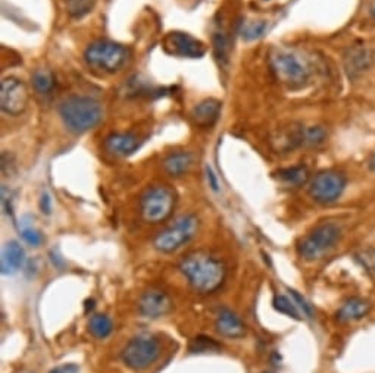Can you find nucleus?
<instances>
[{"label": "nucleus", "instance_id": "f257e3e1", "mask_svg": "<svg viewBox=\"0 0 375 373\" xmlns=\"http://www.w3.org/2000/svg\"><path fill=\"white\" fill-rule=\"evenodd\" d=\"M180 272L200 294L218 291L227 277V269L221 259L206 251H193L180 262Z\"/></svg>", "mask_w": 375, "mask_h": 373}, {"label": "nucleus", "instance_id": "2f4dec72", "mask_svg": "<svg viewBox=\"0 0 375 373\" xmlns=\"http://www.w3.org/2000/svg\"><path fill=\"white\" fill-rule=\"evenodd\" d=\"M40 211L45 215H50L52 213V199L47 191H45L41 194L40 199Z\"/></svg>", "mask_w": 375, "mask_h": 373}, {"label": "nucleus", "instance_id": "9d476101", "mask_svg": "<svg viewBox=\"0 0 375 373\" xmlns=\"http://www.w3.org/2000/svg\"><path fill=\"white\" fill-rule=\"evenodd\" d=\"M28 98L30 93L25 83L15 76H6L0 83V107L6 115H23L28 106Z\"/></svg>", "mask_w": 375, "mask_h": 373}, {"label": "nucleus", "instance_id": "9b49d317", "mask_svg": "<svg viewBox=\"0 0 375 373\" xmlns=\"http://www.w3.org/2000/svg\"><path fill=\"white\" fill-rule=\"evenodd\" d=\"M164 49L173 56L189 59H199L206 53V47L200 40L181 31L169 32L164 39Z\"/></svg>", "mask_w": 375, "mask_h": 373}, {"label": "nucleus", "instance_id": "39448f33", "mask_svg": "<svg viewBox=\"0 0 375 373\" xmlns=\"http://www.w3.org/2000/svg\"><path fill=\"white\" fill-rule=\"evenodd\" d=\"M177 195L167 185H155L144 191L140 200V212L147 224H160L173 215Z\"/></svg>", "mask_w": 375, "mask_h": 373}, {"label": "nucleus", "instance_id": "6e6552de", "mask_svg": "<svg viewBox=\"0 0 375 373\" xmlns=\"http://www.w3.org/2000/svg\"><path fill=\"white\" fill-rule=\"evenodd\" d=\"M160 354V343L152 335L134 337L122 350V361L133 370H144L153 365Z\"/></svg>", "mask_w": 375, "mask_h": 373}, {"label": "nucleus", "instance_id": "1a4fd4ad", "mask_svg": "<svg viewBox=\"0 0 375 373\" xmlns=\"http://www.w3.org/2000/svg\"><path fill=\"white\" fill-rule=\"evenodd\" d=\"M346 177L336 171H323L309 185V194L321 204H330L339 200L346 189Z\"/></svg>", "mask_w": 375, "mask_h": 373}, {"label": "nucleus", "instance_id": "a211bd4d", "mask_svg": "<svg viewBox=\"0 0 375 373\" xmlns=\"http://www.w3.org/2000/svg\"><path fill=\"white\" fill-rule=\"evenodd\" d=\"M369 310H371L369 301L353 297V299H349L347 301L343 303V306L336 313V319L339 322L359 321V319H362V317H365L369 313Z\"/></svg>", "mask_w": 375, "mask_h": 373}, {"label": "nucleus", "instance_id": "c9c22d12", "mask_svg": "<svg viewBox=\"0 0 375 373\" xmlns=\"http://www.w3.org/2000/svg\"><path fill=\"white\" fill-rule=\"evenodd\" d=\"M371 15L375 18V2H374V5H372V8H371Z\"/></svg>", "mask_w": 375, "mask_h": 373}, {"label": "nucleus", "instance_id": "a878e982", "mask_svg": "<svg viewBox=\"0 0 375 373\" xmlns=\"http://www.w3.org/2000/svg\"><path fill=\"white\" fill-rule=\"evenodd\" d=\"M272 306L274 309L277 312H280L288 317H293V319L296 321H300L302 317H300V313L297 310V307L294 304V301H292L288 297H286V295H275L274 300H272Z\"/></svg>", "mask_w": 375, "mask_h": 373}, {"label": "nucleus", "instance_id": "412c9836", "mask_svg": "<svg viewBox=\"0 0 375 373\" xmlns=\"http://www.w3.org/2000/svg\"><path fill=\"white\" fill-rule=\"evenodd\" d=\"M213 53L219 62V65H227L230 61V39L224 30H218L213 32Z\"/></svg>", "mask_w": 375, "mask_h": 373}, {"label": "nucleus", "instance_id": "2eb2a0df", "mask_svg": "<svg viewBox=\"0 0 375 373\" xmlns=\"http://www.w3.org/2000/svg\"><path fill=\"white\" fill-rule=\"evenodd\" d=\"M222 103L215 100V98H206L195 106L191 112V118L195 124L200 128H212L217 124L221 115Z\"/></svg>", "mask_w": 375, "mask_h": 373}, {"label": "nucleus", "instance_id": "aec40b11", "mask_svg": "<svg viewBox=\"0 0 375 373\" xmlns=\"http://www.w3.org/2000/svg\"><path fill=\"white\" fill-rule=\"evenodd\" d=\"M278 178L290 186H302L309 180V171L305 167H292L278 171Z\"/></svg>", "mask_w": 375, "mask_h": 373}, {"label": "nucleus", "instance_id": "0eeeda50", "mask_svg": "<svg viewBox=\"0 0 375 373\" xmlns=\"http://www.w3.org/2000/svg\"><path fill=\"white\" fill-rule=\"evenodd\" d=\"M197 231L199 217L196 215H186L180 217L174 225L159 233L153 241V246L160 253H173L195 238Z\"/></svg>", "mask_w": 375, "mask_h": 373}, {"label": "nucleus", "instance_id": "cd10ccee", "mask_svg": "<svg viewBox=\"0 0 375 373\" xmlns=\"http://www.w3.org/2000/svg\"><path fill=\"white\" fill-rule=\"evenodd\" d=\"M327 138V133L323 127H305L303 129V146L305 147H318L323 145Z\"/></svg>", "mask_w": 375, "mask_h": 373}, {"label": "nucleus", "instance_id": "7c9ffc66", "mask_svg": "<svg viewBox=\"0 0 375 373\" xmlns=\"http://www.w3.org/2000/svg\"><path fill=\"white\" fill-rule=\"evenodd\" d=\"M290 294H292V299H293V301H294V304H297L299 306V309L300 310H302L303 312V315L306 316V317H309V319H310V317H312L314 316V310H312V306H310L303 297H302V295H300L297 291H294V290H290Z\"/></svg>", "mask_w": 375, "mask_h": 373}, {"label": "nucleus", "instance_id": "dca6fc26", "mask_svg": "<svg viewBox=\"0 0 375 373\" xmlns=\"http://www.w3.org/2000/svg\"><path fill=\"white\" fill-rule=\"evenodd\" d=\"M217 331L225 338H242L246 335V325L230 309H221L217 315Z\"/></svg>", "mask_w": 375, "mask_h": 373}, {"label": "nucleus", "instance_id": "bb28decb", "mask_svg": "<svg viewBox=\"0 0 375 373\" xmlns=\"http://www.w3.org/2000/svg\"><path fill=\"white\" fill-rule=\"evenodd\" d=\"M265 31H266L265 21H252V23H243L240 28V36L246 41H252L256 39H261Z\"/></svg>", "mask_w": 375, "mask_h": 373}, {"label": "nucleus", "instance_id": "473e14b6", "mask_svg": "<svg viewBox=\"0 0 375 373\" xmlns=\"http://www.w3.org/2000/svg\"><path fill=\"white\" fill-rule=\"evenodd\" d=\"M49 373H80V367L75 363H65L52 369Z\"/></svg>", "mask_w": 375, "mask_h": 373}, {"label": "nucleus", "instance_id": "20e7f679", "mask_svg": "<svg viewBox=\"0 0 375 373\" xmlns=\"http://www.w3.org/2000/svg\"><path fill=\"white\" fill-rule=\"evenodd\" d=\"M270 62L277 80L288 85L290 89H300L309 81L310 71L306 62L290 50H274Z\"/></svg>", "mask_w": 375, "mask_h": 373}, {"label": "nucleus", "instance_id": "423d86ee", "mask_svg": "<svg viewBox=\"0 0 375 373\" xmlns=\"http://www.w3.org/2000/svg\"><path fill=\"white\" fill-rule=\"evenodd\" d=\"M341 238V229L336 224H323L312 229L297 246L302 259L314 262L324 257L331 248H334Z\"/></svg>", "mask_w": 375, "mask_h": 373}, {"label": "nucleus", "instance_id": "f03ea898", "mask_svg": "<svg viewBox=\"0 0 375 373\" xmlns=\"http://www.w3.org/2000/svg\"><path fill=\"white\" fill-rule=\"evenodd\" d=\"M59 115L68 131L74 134H84L102 122L103 107L96 98L72 96L61 103Z\"/></svg>", "mask_w": 375, "mask_h": 373}, {"label": "nucleus", "instance_id": "393cba45", "mask_svg": "<svg viewBox=\"0 0 375 373\" xmlns=\"http://www.w3.org/2000/svg\"><path fill=\"white\" fill-rule=\"evenodd\" d=\"M221 350V344L217 343L213 338H209V337H205V335H200V337H196L193 341L190 343V351L191 353H215V351H219Z\"/></svg>", "mask_w": 375, "mask_h": 373}, {"label": "nucleus", "instance_id": "f8f14e48", "mask_svg": "<svg viewBox=\"0 0 375 373\" xmlns=\"http://www.w3.org/2000/svg\"><path fill=\"white\" fill-rule=\"evenodd\" d=\"M345 70L350 80H356L369 71L375 61V53L371 47L363 45L350 46L345 53Z\"/></svg>", "mask_w": 375, "mask_h": 373}, {"label": "nucleus", "instance_id": "ddd939ff", "mask_svg": "<svg viewBox=\"0 0 375 373\" xmlns=\"http://www.w3.org/2000/svg\"><path fill=\"white\" fill-rule=\"evenodd\" d=\"M173 310V300L165 291L149 290L138 300V312L149 319H159Z\"/></svg>", "mask_w": 375, "mask_h": 373}, {"label": "nucleus", "instance_id": "72a5a7b5", "mask_svg": "<svg viewBox=\"0 0 375 373\" xmlns=\"http://www.w3.org/2000/svg\"><path fill=\"white\" fill-rule=\"evenodd\" d=\"M206 177H208V182H209V186L212 189V191H219V184H218V178L215 172H213V169L209 167H206Z\"/></svg>", "mask_w": 375, "mask_h": 373}, {"label": "nucleus", "instance_id": "c756f323", "mask_svg": "<svg viewBox=\"0 0 375 373\" xmlns=\"http://www.w3.org/2000/svg\"><path fill=\"white\" fill-rule=\"evenodd\" d=\"M362 268L371 275H375V250H363L358 256Z\"/></svg>", "mask_w": 375, "mask_h": 373}, {"label": "nucleus", "instance_id": "b1692460", "mask_svg": "<svg viewBox=\"0 0 375 373\" xmlns=\"http://www.w3.org/2000/svg\"><path fill=\"white\" fill-rule=\"evenodd\" d=\"M94 3L96 0H67V12L74 19H81L92 12Z\"/></svg>", "mask_w": 375, "mask_h": 373}, {"label": "nucleus", "instance_id": "c85d7f7f", "mask_svg": "<svg viewBox=\"0 0 375 373\" xmlns=\"http://www.w3.org/2000/svg\"><path fill=\"white\" fill-rule=\"evenodd\" d=\"M21 235H23L25 243L31 247H39L45 241V237L33 225H24L23 229H21Z\"/></svg>", "mask_w": 375, "mask_h": 373}, {"label": "nucleus", "instance_id": "6ab92c4d", "mask_svg": "<svg viewBox=\"0 0 375 373\" xmlns=\"http://www.w3.org/2000/svg\"><path fill=\"white\" fill-rule=\"evenodd\" d=\"M193 163V155L189 151H175L168 155L164 162L162 167L164 171L169 175V177L180 178L190 169Z\"/></svg>", "mask_w": 375, "mask_h": 373}, {"label": "nucleus", "instance_id": "f3484780", "mask_svg": "<svg viewBox=\"0 0 375 373\" xmlns=\"http://www.w3.org/2000/svg\"><path fill=\"white\" fill-rule=\"evenodd\" d=\"M25 262V251L19 246L18 241H9L5 244L2 250V268L3 275H14L21 268H23Z\"/></svg>", "mask_w": 375, "mask_h": 373}, {"label": "nucleus", "instance_id": "7ed1b4c3", "mask_svg": "<svg viewBox=\"0 0 375 373\" xmlns=\"http://www.w3.org/2000/svg\"><path fill=\"white\" fill-rule=\"evenodd\" d=\"M130 49L112 41H96L85 49L84 61L93 70L114 74L130 59Z\"/></svg>", "mask_w": 375, "mask_h": 373}, {"label": "nucleus", "instance_id": "4be33fe9", "mask_svg": "<svg viewBox=\"0 0 375 373\" xmlns=\"http://www.w3.org/2000/svg\"><path fill=\"white\" fill-rule=\"evenodd\" d=\"M33 85L39 94H50L55 89V76L46 68L36 70L33 74Z\"/></svg>", "mask_w": 375, "mask_h": 373}, {"label": "nucleus", "instance_id": "e433bc0d", "mask_svg": "<svg viewBox=\"0 0 375 373\" xmlns=\"http://www.w3.org/2000/svg\"><path fill=\"white\" fill-rule=\"evenodd\" d=\"M266 373H271V372H266Z\"/></svg>", "mask_w": 375, "mask_h": 373}, {"label": "nucleus", "instance_id": "4468645a", "mask_svg": "<svg viewBox=\"0 0 375 373\" xmlns=\"http://www.w3.org/2000/svg\"><path fill=\"white\" fill-rule=\"evenodd\" d=\"M140 138L130 133H114L106 137L105 147L111 155L127 158L140 147Z\"/></svg>", "mask_w": 375, "mask_h": 373}, {"label": "nucleus", "instance_id": "5701e85b", "mask_svg": "<svg viewBox=\"0 0 375 373\" xmlns=\"http://www.w3.org/2000/svg\"><path fill=\"white\" fill-rule=\"evenodd\" d=\"M89 328H90V332L99 339L108 338L114 331L112 321L106 315H100V313L92 316V319L89 322Z\"/></svg>", "mask_w": 375, "mask_h": 373}, {"label": "nucleus", "instance_id": "f704fd0d", "mask_svg": "<svg viewBox=\"0 0 375 373\" xmlns=\"http://www.w3.org/2000/svg\"><path fill=\"white\" fill-rule=\"evenodd\" d=\"M368 167H369V169H371L372 172H375V151L372 153L371 158H369V160H368Z\"/></svg>", "mask_w": 375, "mask_h": 373}]
</instances>
